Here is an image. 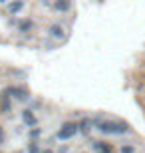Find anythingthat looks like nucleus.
<instances>
[{
  "mask_svg": "<svg viewBox=\"0 0 145 153\" xmlns=\"http://www.w3.org/2000/svg\"><path fill=\"white\" fill-rule=\"evenodd\" d=\"M48 36L54 40H62L64 38V28H62L60 24H54V26H50V30H48Z\"/></svg>",
  "mask_w": 145,
  "mask_h": 153,
  "instance_id": "7ed1b4c3",
  "label": "nucleus"
},
{
  "mask_svg": "<svg viewBox=\"0 0 145 153\" xmlns=\"http://www.w3.org/2000/svg\"><path fill=\"white\" fill-rule=\"evenodd\" d=\"M4 94H6V96H14L16 100H26V91L20 90V88H8Z\"/></svg>",
  "mask_w": 145,
  "mask_h": 153,
  "instance_id": "423d86ee",
  "label": "nucleus"
},
{
  "mask_svg": "<svg viewBox=\"0 0 145 153\" xmlns=\"http://www.w3.org/2000/svg\"><path fill=\"white\" fill-rule=\"evenodd\" d=\"M121 153H135V147H133V145H123Z\"/></svg>",
  "mask_w": 145,
  "mask_h": 153,
  "instance_id": "ddd939ff",
  "label": "nucleus"
},
{
  "mask_svg": "<svg viewBox=\"0 0 145 153\" xmlns=\"http://www.w3.org/2000/svg\"><path fill=\"white\" fill-rule=\"evenodd\" d=\"M40 133H42V129H38V127H34V129H30V133H28V135L32 137V139H36V137H38Z\"/></svg>",
  "mask_w": 145,
  "mask_h": 153,
  "instance_id": "f8f14e48",
  "label": "nucleus"
},
{
  "mask_svg": "<svg viewBox=\"0 0 145 153\" xmlns=\"http://www.w3.org/2000/svg\"><path fill=\"white\" fill-rule=\"evenodd\" d=\"M22 119H24V123L28 125V127H34V125H36V115L32 114V109H24Z\"/></svg>",
  "mask_w": 145,
  "mask_h": 153,
  "instance_id": "20e7f679",
  "label": "nucleus"
},
{
  "mask_svg": "<svg viewBox=\"0 0 145 153\" xmlns=\"http://www.w3.org/2000/svg\"><path fill=\"white\" fill-rule=\"evenodd\" d=\"M0 2H14V0H0Z\"/></svg>",
  "mask_w": 145,
  "mask_h": 153,
  "instance_id": "dca6fc26",
  "label": "nucleus"
},
{
  "mask_svg": "<svg viewBox=\"0 0 145 153\" xmlns=\"http://www.w3.org/2000/svg\"><path fill=\"white\" fill-rule=\"evenodd\" d=\"M89 125H94V121H91V119H84V121H82V123H80V131H82V133H89Z\"/></svg>",
  "mask_w": 145,
  "mask_h": 153,
  "instance_id": "1a4fd4ad",
  "label": "nucleus"
},
{
  "mask_svg": "<svg viewBox=\"0 0 145 153\" xmlns=\"http://www.w3.org/2000/svg\"><path fill=\"white\" fill-rule=\"evenodd\" d=\"M94 125L101 133H106V135H123V133H127L129 127L127 123H123V121H106V119H94Z\"/></svg>",
  "mask_w": 145,
  "mask_h": 153,
  "instance_id": "f257e3e1",
  "label": "nucleus"
},
{
  "mask_svg": "<svg viewBox=\"0 0 145 153\" xmlns=\"http://www.w3.org/2000/svg\"><path fill=\"white\" fill-rule=\"evenodd\" d=\"M70 0H56V2H54V8H56L58 12H68L70 10Z\"/></svg>",
  "mask_w": 145,
  "mask_h": 153,
  "instance_id": "0eeeda50",
  "label": "nucleus"
},
{
  "mask_svg": "<svg viewBox=\"0 0 145 153\" xmlns=\"http://www.w3.org/2000/svg\"><path fill=\"white\" fill-rule=\"evenodd\" d=\"M42 153H56V151H52V149H42Z\"/></svg>",
  "mask_w": 145,
  "mask_h": 153,
  "instance_id": "2eb2a0df",
  "label": "nucleus"
},
{
  "mask_svg": "<svg viewBox=\"0 0 145 153\" xmlns=\"http://www.w3.org/2000/svg\"><path fill=\"white\" fill-rule=\"evenodd\" d=\"M76 133H80V123H76V121H68V123H64L58 129L56 137L60 139V141H68V139H72Z\"/></svg>",
  "mask_w": 145,
  "mask_h": 153,
  "instance_id": "f03ea898",
  "label": "nucleus"
},
{
  "mask_svg": "<svg viewBox=\"0 0 145 153\" xmlns=\"http://www.w3.org/2000/svg\"><path fill=\"white\" fill-rule=\"evenodd\" d=\"M0 153H2V151H0Z\"/></svg>",
  "mask_w": 145,
  "mask_h": 153,
  "instance_id": "f3484780",
  "label": "nucleus"
},
{
  "mask_svg": "<svg viewBox=\"0 0 145 153\" xmlns=\"http://www.w3.org/2000/svg\"><path fill=\"white\" fill-rule=\"evenodd\" d=\"M28 153H42V149H40V145L36 141L28 143Z\"/></svg>",
  "mask_w": 145,
  "mask_h": 153,
  "instance_id": "9d476101",
  "label": "nucleus"
},
{
  "mask_svg": "<svg viewBox=\"0 0 145 153\" xmlns=\"http://www.w3.org/2000/svg\"><path fill=\"white\" fill-rule=\"evenodd\" d=\"M22 6H24L22 0H14V2H10V12H12V14H16V12L22 10Z\"/></svg>",
  "mask_w": 145,
  "mask_h": 153,
  "instance_id": "6e6552de",
  "label": "nucleus"
},
{
  "mask_svg": "<svg viewBox=\"0 0 145 153\" xmlns=\"http://www.w3.org/2000/svg\"><path fill=\"white\" fill-rule=\"evenodd\" d=\"M2 143H4V129L0 127V145H2Z\"/></svg>",
  "mask_w": 145,
  "mask_h": 153,
  "instance_id": "4468645a",
  "label": "nucleus"
},
{
  "mask_svg": "<svg viewBox=\"0 0 145 153\" xmlns=\"http://www.w3.org/2000/svg\"><path fill=\"white\" fill-rule=\"evenodd\" d=\"M32 20H24V22H20V30L22 32H28V30H32Z\"/></svg>",
  "mask_w": 145,
  "mask_h": 153,
  "instance_id": "9b49d317",
  "label": "nucleus"
},
{
  "mask_svg": "<svg viewBox=\"0 0 145 153\" xmlns=\"http://www.w3.org/2000/svg\"><path fill=\"white\" fill-rule=\"evenodd\" d=\"M94 149L97 153H113V147L109 143H103V141H94Z\"/></svg>",
  "mask_w": 145,
  "mask_h": 153,
  "instance_id": "39448f33",
  "label": "nucleus"
}]
</instances>
